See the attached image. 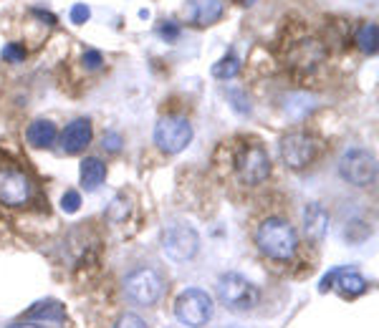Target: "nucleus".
Returning a JSON list of instances; mask_svg holds the SVG:
<instances>
[{"instance_id":"c85d7f7f","label":"nucleus","mask_w":379,"mask_h":328,"mask_svg":"<svg viewBox=\"0 0 379 328\" xmlns=\"http://www.w3.org/2000/svg\"><path fill=\"white\" fill-rule=\"evenodd\" d=\"M336 273H339V270H332V273H326V276L321 278V285H319L321 293H326V290L332 288V285H334V278H336Z\"/></svg>"},{"instance_id":"393cba45","label":"nucleus","mask_w":379,"mask_h":328,"mask_svg":"<svg viewBox=\"0 0 379 328\" xmlns=\"http://www.w3.org/2000/svg\"><path fill=\"white\" fill-rule=\"evenodd\" d=\"M126 215H129V202H124V197H117L112 202L109 217H112V220H124Z\"/></svg>"},{"instance_id":"4468645a","label":"nucleus","mask_w":379,"mask_h":328,"mask_svg":"<svg viewBox=\"0 0 379 328\" xmlns=\"http://www.w3.org/2000/svg\"><path fill=\"white\" fill-rule=\"evenodd\" d=\"M324 59V46H321L319 40H299L296 46H293L291 51V61L296 66H301V68H313V66L319 64V61Z\"/></svg>"},{"instance_id":"f8f14e48","label":"nucleus","mask_w":379,"mask_h":328,"mask_svg":"<svg viewBox=\"0 0 379 328\" xmlns=\"http://www.w3.org/2000/svg\"><path fill=\"white\" fill-rule=\"evenodd\" d=\"M94 137V129H91V121L89 119H76L71 124L64 129L61 134V147L66 154H79L81 149H87L89 142Z\"/></svg>"},{"instance_id":"20e7f679","label":"nucleus","mask_w":379,"mask_h":328,"mask_svg":"<svg viewBox=\"0 0 379 328\" xmlns=\"http://www.w3.org/2000/svg\"><path fill=\"white\" fill-rule=\"evenodd\" d=\"M162 290H165V281L157 270L152 268H140L129 273L124 281V293L126 298L137 306H154L160 301Z\"/></svg>"},{"instance_id":"39448f33","label":"nucleus","mask_w":379,"mask_h":328,"mask_svg":"<svg viewBox=\"0 0 379 328\" xmlns=\"http://www.w3.org/2000/svg\"><path fill=\"white\" fill-rule=\"evenodd\" d=\"M162 250L174 262L193 260L200 250V235L190 225L174 223L162 232Z\"/></svg>"},{"instance_id":"1a4fd4ad","label":"nucleus","mask_w":379,"mask_h":328,"mask_svg":"<svg viewBox=\"0 0 379 328\" xmlns=\"http://www.w3.org/2000/svg\"><path fill=\"white\" fill-rule=\"evenodd\" d=\"M319 154V142L304 131H296V134H288L283 142H281V157L283 162L291 167V170H304L316 159Z\"/></svg>"},{"instance_id":"c756f323","label":"nucleus","mask_w":379,"mask_h":328,"mask_svg":"<svg viewBox=\"0 0 379 328\" xmlns=\"http://www.w3.org/2000/svg\"><path fill=\"white\" fill-rule=\"evenodd\" d=\"M36 15H38V18H43V20H48V26H54L56 23V18L51 13H46V10H34Z\"/></svg>"},{"instance_id":"6e6552de","label":"nucleus","mask_w":379,"mask_h":328,"mask_svg":"<svg viewBox=\"0 0 379 328\" xmlns=\"http://www.w3.org/2000/svg\"><path fill=\"white\" fill-rule=\"evenodd\" d=\"M341 177L354 187H366L372 184L377 177V162L374 154H369L366 149H349L339 162Z\"/></svg>"},{"instance_id":"f257e3e1","label":"nucleus","mask_w":379,"mask_h":328,"mask_svg":"<svg viewBox=\"0 0 379 328\" xmlns=\"http://www.w3.org/2000/svg\"><path fill=\"white\" fill-rule=\"evenodd\" d=\"M255 243H258L260 253L271 260H291L299 250L296 230L278 217H268L266 223H260L258 232H255Z\"/></svg>"},{"instance_id":"aec40b11","label":"nucleus","mask_w":379,"mask_h":328,"mask_svg":"<svg viewBox=\"0 0 379 328\" xmlns=\"http://www.w3.org/2000/svg\"><path fill=\"white\" fill-rule=\"evenodd\" d=\"M238 71H240V59L233 56V53H228V56H223L218 64H213V76L220 81L233 79V76H238Z\"/></svg>"},{"instance_id":"bb28decb","label":"nucleus","mask_w":379,"mask_h":328,"mask_svg":"<svg viewBox=\"0 0 379 328\" xmlns=\"http://www.w3.org/2000/svg\"><path fill=\"white\" fill-rule=\"evenodd\" d=\"M160 36L165 40H177V36H180V28H177V23H172V20H165V26L160 28Z\"/></svg>"},{"instance_id":"dca6fc26","label":"nucleus","mask_w":379,"mask_h":328,"mask_svg":"<svg viewBox=\"0 0 379 328\" xmlns=\"http://www.w3.org/2000/svg\"><path fill=\"white\" fill-rule=\"evenodd\" d=\"M107 177V164L101 162L99 157H87L81 162V184L87 187L89 192H94L104 182Z\"/></svg>"},{"instance_id":"4be33fe9","label":"nucleus","mask_w":379,"mask_h":328,"mask_svg":"<svg viewBox=\"0 0 379 328\" xmlns=\"http://www.w3.org/2000/svg\"><path fill=\"white\" fill-rule=\"evenodd\" d=\"M3 59L10 61V64H20V61H26V48L20 46V43H6Z\"/></svg>"},{"instance_id":"412c9836","label":"nucleus","mask_w":379,"mask_h":328,"mask_svg":"<svg viewBox=\"0 0 379 328\" xmlns=\"http://www.w3.org/2000/svg\"><path fill=\"white\" fill-rule=\"evenodd\" d=\"M81 207V195L76 190H68L66 195L61 197V210L68 212V215H73V212Z\"/></svg>"},{"instance_id":"f03ea898","label":"nucleus","mask_w":379,"mask_h":328,"mask_svg":"<svg viewBox=\"0 0 379 328\" xmlns=\"http://www.w3.org/2000/svg\"><path fill=\"white\" fill-rule=\"evenodd\" d=\"M218 298L228 311H251L258 303V288L240 273H225L218 281Z\"/></svg>"},{"instance_id":"cd10ccee","label":"nucleus","mask_w":379,"mask_h":328,"mask_svg":"<svg viewBox=\"0 0 379 328\" xmlns=\"http://www.w3.org/2000/svg\"><path fill=\"white\" fill-rule=\"evenodd\" d=\"M104 149L119 151L121 149V134H117V131H109V134H104Z\"/></svg>"},{"instance_id":"9d476101","label":"nucleus","mask_w":379,"mask_h":328,"mask_svg":"<svg viewBox=\"0 0 379 328\" xmlns=\"http://www.w3.org/2000/svg\"><path fill=\"white\" fill-rule=\"evenodd\" d=\"M34 197V184L23 172L3 170L0 172V202L8 207H20Z\"/></svg>"},{"instance_id":"a878e982","label":"nucleus","mask_w":379,"mask_h":328,"mask_svg":"<svg viewBox=\"0 0 379 328\" xmlns=\"http://www.w3.org/2000/svg\"><path fill=\"white\" fill-rule=\"evenodd\" d=\"M89 18H91V10H89V6L79 3V6L71 8V23H76V26H84Z\"/></svg>"},{"instance_id":"7c9ffc66","label":"nucleus","mask_w":379,"mask_h":328,"mask_svg":"<svg viewBox=\"0 0 379 328\" xmlns=\"http://www.w3.org/2000/svg\"><path fill=\"white\" fill-rule=\"evenodd\" d=\"M10 328H40V326H34V323H15V326Z\"/></svg>"},{"instance_id":"6ab92c4d","label":"nucleus","mask_w":379,"mask_h":328,"mask_svg":"<svg viewBox=\"0 0 379 328\" xmlns=\"http://www.w3.org/2000/svg\"><path fill=\"white\" fill-rule=\"evenodd\" d=\"M377 43H379L377 23H364V26L357 31V46H359V51L366 53V56H374V53H377Z\"/></svg>"},{"instance_id":"2eb2a0df","label":"nucleus","mask_w":379,"mask_h":328,"mask_svg":"<svg viewBox=\"0 0 379 328\" xmlns=\"http://www.w3.org/2000/svg\"><path fill=\"white\" fill-rule=\"evenodd\" d=\"M26 137H28V142H31V147H36V149H48V147L56 142L59 131H56L54 121H48V119H38V121H34V124L28 126Z\"/></svg>"},{"instance_id":"5701e85b","label":"nucleus","mask_w":379,"mask_h":328,"mask_svg":"<svg viewBox=\"0 0 379 328\" xmlns=\"http://www.w3.org/2000/svg\"><path fill=\"white\" fill-rule=\"evenodd\" d=\"M81 64H84V68H87V71H96V68H101V64H104V56H101L99 51L89 48V51L81 56Z\"/></svg>"},{"instance_id":"b1692460","label":"nucleus","mask_w":379,"mask_h":328,"mask_svg":"<svg viewBox=\"0 0 379 328\" xmlns=\"http://www.w3.org/2000/svg\"><path fill=\"white\" fill-rule=\"evenodd\" d=\"M114 328H147V323H144V318L142 315H137V313H124L117 321V326Z\"/></svg>"},{"instance_id":"7ed1b4c3","label":"nucleus","mask_w":379,"mask_h":328,"mask_svg":"<svg viewBox=\"0 0 379 328\" xmlns=\"http://www.w3.org/2000/svg\"><path fill=\"white\" fill-rule=\"evenodd\" d=\"M213 298L200 288H187L174 303V315L187 328H202L213 318Z\"/></svg>"},{"instance_id":"9b49d317","label":"nucleus","mask_w":379,"mask_h":328,"mask_svg":"<svg viewBox=\"0 0 379 328\" xmlns=\"http://www.w3.org/2000/svg\"><path fill=\"white\" fill-rule=\"evenodd\" d=\"M185 15L198 28L213 26L223 18V0H187Z\"/></svg>"},{"instance_id":"ddd939ff","label":"nucleus","mask_w":379,"mask_h":328,"mask_svg":"<svg viewBox=\"0 0 379 328\" xmlns=\"http://www.w3.org/2000/svg\"><path fill=\"white\" fill-rule=\"evenodd\" d=\"M326 230H329V215H326V210L319 202H309L304 207V232H306V237L313 240V243H319V240H324Z\"/></svg>"},{"instance_id":"f3484780","label":"nucleus","mask_w":379,"mask_h":328,"mask_svg":"<svg viewBox=\"0 0 379 328\" xmlns=\"http://www.w3.org/2000/svg\"><path fill=\"white\" fill-rule=\"evenodd\" d=\"M334 285L344 298H357L366 290V281L354 270H339L336 278H334Z\"/></svg>"},{"instance_id":"423d86ee","label":"nucleus","mask_w":379,"mask_h":328,"mask_svg":"<svg viewBox=\"0 0 379 328\" xmlns=\"http://www.w3.org/2000/svg\"><path fill=\"white\" fill-rule=\"evenodd\" d=\"M235 174L243 184H260L271 174V159L260 144H246L235 154Z\"/></svg>"},{"instance_id":"0eeeda50","label":"nucleus","mask_w":379,"mask_h":328,"mask_svg":"<svg viewBox=\"0 0 379 328\" xmlns=\"http://www.w3.org/2000/svg\"><path fill=\"white\" fill-rule=\"evenodd\" d=\"M193 142V124L182 117H165L154 126V144L165 154H177Z\"/></svg>"},{"instance_id":"a211bd4d","label":"nucleus","mask_w":379,"mask_h":328,"mask_svg":"<svg viewBox=\"0 0 379 328\" xmlns=\"http://www.w3.org/2000/svg\"><path fill=\"white\" fill-rule=\"evenodd\" d=\"M28 318H38V321H56L61 323L64 318H66V311H64V306H61L59 301H40L36 303L34 308L28 311Z\"/></svg>"}]
</instances>
